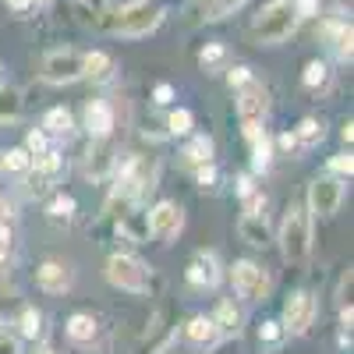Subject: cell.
<instances>
[{"label": "cell", "instance_id": "cell-1", "mask_svg": "<svg viewBox=\"0 0 354 354\" xmlns=\"http://www.w3.org/2000/svg\"><path fill=\"white\" fill-rule=\"evenodd\" d=\"M294 28H298L294 4L290 0H273V4H266L262 15L252 21V39L259 46H280L283 39L294 36Z\"/></svg>", "mask_w": 354, "mask_h": 354}, {"label": "cell", "instance_id": "cell-2", "mask_svg": "<svg viewBox=\"0 0 354 354\" xmlns=\"http://www.w3.org/2000/svg\"><path fill=\"white\" fill-rule=\"evenodd\" d=\"M280 248H283V259L287 262H305L308 252H312V230H308V216L301 205H290L287 216H283V227H280Z\"/></svg>", "mask_w": 354, "mask_h": 354}, {"label": "cell", "instance_id": "cell-3", "mask_svg": "<svg viewBox=\"0 0 354 354\" xmlns=\"http://www.w3.org/2000/svg\"><path fill=\"white\" fill-rule=\"evenodd\" d=\"M160 21H163L160 8H149L145 0H135L131 8L117 11L110 18V32H117V36H149Z\"/></svg>", "mask_w": 354, "mask_h": 354}, {"label": "cell", "instance_id": "cell-4", "mask_svg": "<svg viewBox=\"0 0 354 354\" xmlns=\"http://www.w3.org/2000/svg\"><path fill=\"white\" fill-rule=\"evenodd\" d=\"M106 280L113 287H121V290H131V294H145V290H149V270H145V262L135 259V255H110Z\"/></svg>", "mask_w": 354, "mask_h": 354}, {"label": "cell", "instance_id": "cell-5", "mask_svg": "<svg viewBox=\"0 0 354 354\" xmlns=\"http://www.w3.org/2000/svg\"><path fill=\"white\" fill-rule=\"evenodd\" d=\"M230 280H234V290H238L245 301H266V298H270V277H266L262 266H255L248 259L234 262Z\"/></svg>", "mask_w": 354, "mask_h": 354}, {"label": "cell", "instance_id": "cell-6", "mask_svg": "<svg viewBox=\"0 0 354 354\" xmlns=\"http://www.w3.org/2000/svg\"><path fill=\"white\" fill-rule=\"evenodd\" d=\"M32 174H28V181H25V195L28 198H39L50 192V185L57 181V177L64 174V156L61 153H53V149H43L36 160H32Z\"/></svg>", "mask_w": 354, "mask_h": 354}, {"label": "cell", "instance_id": "cell-7", "mask_svg": "<svg viewBox=\"0 0 354 354\" xmlns=\"http://www.w3.org/2000/svg\"><path fill=\"white\" fill-rule=\"evenodd\" d=\"M43 78L46 82H53V85H64V82H75V78H82V53L78 50H50L46 57H43Z\"/></svg>", "mask_w": 354, "mask_h": 354}, {"label": "cell", "instance_id": "cell-8", "mask_svg": "<svg viewBox=\"0 0 354 354\" xmlns=\"http://www.w3.org/2000/svg\"><path fill=\"white\" fill-rule=\"evenodd\" d=\"M312 319H315V298H312V294L308 290L290 294L287 305H283V322H280V326L287 333H308Z\"/></svg>", "mask_w": 354, "mask_h": 354}, {"label": "cell", "instance_id": "cell-9", "mask_svg": "<svg viewBox=\"0 0 354 354\" xmlns=\"http://www.w3.org/2000/svg\"><path fill=\"white\" fill-rule=\"evenodd\" d=\"M340 198H344V181H337V177H319L308 188V205L315 216H333L340 209Z\"/></svg>", "mask_w": 354, "mask_h": 354}, {"label": "cell", "instance_id": "cell-10", "mask_svg": "<svg viewBox=\"0 0 354 354\" xmlns=\"http://www.w3.org/2000/svg\"><path fill=\"white\" fill-rule=\"evenodd\" d=\"M185 227V213H181V205H174V202H160L156 209L149 213V234L160 241H170L177 238Z\"/></svg>", "mask_w": 354, "mask_h": 354}, {"label": "cell", "instance_id": "cell-11", "mask_svg": "<svg viewBox=\"0 0 354 354\" xmlns=\"http://www.w3.org/2000/svg\"><path fill=\"white\" fill-rule=\"evenodd\" d=\"M188 283L205 290V287H216L220 283V262L213 252H195L188 262Z\"/></svg>", "mask_w": 354, "mask_h": 354}, {"label": "cell", "instance_id": "cell-12", "mask_svg": "<svg viewBox=\"0 0 354 354\" xmlns=\"http://www.w3.org/2000/svg\"><path fill=\"white\" fill-rule=\"evenodd\" d=\"M238 113H241V121H262V117H266V88H262L255 78H252L248 85H241Z\"/></svg>", "mask_w": 354, "mask_h": 354}, {"label": "cell", "instance_id": "cell-13", "mask_svg": "<svg viewBox=\"0 0 354 354\" xmlns=\"http://www.w3.org/2000/svg\"><path fill=\"white\" fill-rule=\"evenodd\" d=\"M36 280H39V287L46 290V294H64L68 287H71V270H68V266L64 262H43L39 266V270H36Z\"/></svg>", "mask_w": 354, "mask_h": 354}, {"label": "cell", "instance_id": "cell-14", "mask_svg": "<svg viewBox=\"0 0 354 354\" xmlns=\"http://www.w3.org/2000/svg\"><path fill=\"white\" fill-rule=\"evenodd\" d=\"M85 128L93 138H106L113 131V110L103 103V100H93L85 106Z\"/></svg>", "mask_w": 354, "mask_h": 354}, {"label": "cell", "instance_id": "cell-15", "mask_svg": "<svg viewBox=\"0 0 354 354\" xmlns=\"http://www.w3.org/2000/svg\"><path fill=\"white\" fill-rule=\"evenodd\" d=\"M113 57L103 53V50H93V53H82V75L93 78V82H110L113 78Z\"/></svg>", "mask_w": 354, "mask_h": 354}, {"label": "cell", "instance_id": "cell-16", "mask_svg": "<svg viewBox=\"0 0 354 354\" xmlns=\"http://www.w3.org/2000/svg\"><path fill=\"white\" fill-rule=\"evenodd\" d=\"M238 234H241V241L255 245V248H266L273 238H270V227H266V216H255V213H245L238 220Z\"/></svg>", "mask_w": 354, "mask_h": 354}, {"label": "cell", "instance_id": "cell-17", "mask_svg": "<svg viewBox=\"0 0 354 354\" xmlns=\"http://www.w3.org/2000/svg\"><path fill=\"white\" fill-rule=\"evenodd\" d=\"M209 319L216 322V333L220 337H238L241 333V322H245L241 308L234 305V301H220L216 305V315H209Z\"/></svg>", "mask_w": 354, "mask_h": 354}, {"label": "cell", "instance_id": "cell-18", "mask_svg": "<svg viewBox=\"0 0 354 354\" xmlns=\"http://www.w3.org/2000/svg\"><path fill=\"white\" fill-rule=\"evenodd\" d=\"M326 39H330V46H333V53L340 57V61H351V39H354L351 21H340V18L326 21Z\"/></svg>", "mask_w": 354, "mask_h": 354}, {"label": "cell", "instance_id": "cell-19", "mask_svg": "<svg viewBox=\"0 0 354 354\" xmlns=\"http://www.w3.org/2000/svg\"><path fill=\"white\" fill-rule=\"evenodd\" d=\"M185 333H188V340L195 344V347H213L216 340H220V333H216V322L209 319V315H195L188 326H185Z\"/></svg>", "mask_w": 354, "mask_h": 354}, {"label": "cell", "instance_id": "cell-20", "mask_svg": "<svg viewBox=\"0 0 354 354\" xmlns=\"http://www.w3.org/2000/svg\"><path fill=\"white\" fill-rule=\"evenodd\" d=\"M96 319L93 315H85V312H75L71 319H68V337L75 340V344H93L96 340Z\"/></svg>", "mask_w": 354, "mask_h": 354}, {"label": "cell", "instance_id": "cell-21", "mask_svg": "<svg viewBox=\"0 0 354 354\" xmlns=\"http://www.w3.org/2000/svg\"><path fill=\"white\" fill-rule=\"evenodd\" d=\"M121 234H124L128 241H149V216L124 213V216H121Z\"/></svg>", "mask_w": 354, "mask_h": 354}, {"label": "cell", "instance_id": "cell-22", "mask_svg": "<svg viewBox=\"0 0 354 354\" xmlns=\"http://www.w3.org/2000/svg\"><path fill=\"white\" fill-rule=\"evenodd\" d=\"M185 156V163L188 167H202V163H213V142L209 138H205V135H198L192 145H188V149L181 153Z\"/></svg>", "mask_w": 354, "mask_h": 354}, {"label": "cell", "instance_id": "cell-23", "mask_svg": "<svg viewBox=\"0 0 354 354\" xmlns=\"http://www.w3.org/2000/svg\"><path fill=\"white\" fill-rule=\"evenodd\" d=\"M43 128H46L50 135H71L75 121H71V113H68L64 106H53V110L46 113V121H43Z\"/></svg>", "mask_w": 354, "mask_h": 354}, {"label": "cell", "instance_id": "cell-24", "mask_svg": "<svg viewBox=\"0 0 354 354\" xmlns=\"http://www.w3.org/2000/svg\"><path fill=\"white\" fill-rule=\"evenodd\" d=\"M322 135H326V131H322V124L315 121V117H305V121L294 128V138H298V145H319Z\"/></svg>", "mask_w": 354, "mask_h": 354}, {"label": "cell", "instance_id": "cell-25", "mask_svg": "<svg viewBox=\"0 0 354 354\" xmlns=\"http://www.w3.org/2000/svg\"><path fill=\"white\" fill-rule=\"evenodd\" d=\"M198 64L205 68V71H220L223 64H227V50H223V43H209L202 53H198Z\"/></svg>", "mask_w": 354, "mask_h": 354}, {"label": "cell", "instance_id": "cell-26", "mask_svg": "<svg viewBox=\"0 0 354 354\" xmlns=\"http://www.w3.org/2000/svg\"><path fill=\"white\" fill-rule=\"evenodd\" d=\"M46 216H50L53 223H68V220L75 216V198H71V195H57V198L50 202Z\"/></svg>", "mask_w": 354, "mask_h": 354}, {"label": "cell", "instance_id": "cell-27", "mask_svg": "<svg viewBox=\"0 0 354 354\" xmlns=\"http://www.w3.org/2000/svg\"><path fill=\"white\" fill-rule=\"evenodd\" d=\"M0 163H4V170H15V174H28V170H32V153H28V149H8V153H4V160H0Z\"/></svg>", "mask_w": 354, "mask_h": 354}, {"label": "cell", "instance_id": "cell-28", "mask_svg": "<svg viewBox=\"0 0 354 354\" xmlns=\"http://www.w3.org/2000/svg\"><path fill=\"white\" fill-rule=\"evenodd\" d=\"M18 330H21V337L36 340V337L43 333V315H39L36 308H25V312H21V319H18Z\"/></svg>", "mask_w": 354, "mask_h": 354}, {"label": "cell", "instance_id": "cell-29", "mask_svg": "<svg viewBox=\"0 0 354 354\" xmlns=\"http://www.w3.org/2000/svg\"><path fill=\"white\" fill-rule=\"evenodd\" d=\"M326 78H330V68H326V61H308V64H305V75H301V82H305L308 88L326 85Z\"/></svg>", "mask_w": 354, "mask_h": 354}, {"label": "cell", "instance_id": "cell-30", "mask_svg": "<svg viewBox=\"0 0 354 354\" xmlns=\"http://www.w3.org/2000/svg\"><path fill=\"white\" fill-rule=\"evenodd\" d=\"M18 110H21V100L15 88H0V121H11Z\"/></svg>", "mask_w": 354, "mask_h": 354}, {"label": "cell", "instance_id": "cell-31", "mask_svg": "<svg viewBox=\"0 0 354 354\" xmlns=\"http://www.w3.org/2000/svg\"><path fill=\"white\" fill-rule=\"evenodd\" d=\"M167 128H170V135H188L192 131V113L188 110H174L167 117Z\"/></svg>", "mask_w": 354, "mask_h": 354}, {"label": "cell", "instance_id": "cell-32", "mask_svg": "<svg viewBox=\"0 0 354 354\" xmlns=\"http://www.w3.org/2000/svg\"><path fill=\"white\" fill-rule=\"evenodd\" d=\"M245 4V0H216V4L209 8V15H205V18H209V21H220V18H227L230 11H238Z\"/></svg>", "mask_w": 354, "mask_h": 354}, {"label": "cell", "instance_id": "cell-33", "mask_svg": "<svg viewBox=\"0 0 354 354\" xmlns=\"http://www.w3.org/2000/svg\"><path fill=\"white\" fill-rule=\"evenodd\" d=\"M330 170H333L337 177H351V174H354V160H351V153H337V156H330Z\"/></svg>", "mask_w": 354, "mask_h": 354}, {"label": "cell", "instance_id": "cell-34", "mask_svg": "<svg viewBox=\"0 0 354 354\" xmlns=\"http://www.w3.org/2000/svg\"><path fill=\"white\" fill-rule=\"evenodd\" d=\"M262 209H266V195L252 188V192L245 195V213H255V216H266Z\"/></svg>", "mask_w": 354, "mask_h": 354}, {"label": "cell", "instance_id": "cell-35", "mask_svg": "<svg viewBox=\"0 0 354 354\" xmlns=\"http://www.w3.org/2000/svg\"><path fill=\"white\" fill-rule=\"evenodd\" d=\"M8 262H11V234L8 227H0V273L8 270Z\"/></svg>", "mask_w": 354, "mask_h": 354}, {"label": "cell", "instance_id": "cell-36", "mask_svg": "<svg viewBox=\"0 0 354 354\" xmlns=\"http://www.w3.org/2000/svg\"><path fill=\"white\" fill-rule=\"evenodd\" d=\"M25 149L32 153V156H39V153L46 149V135H43V131H28V138H25Z\"/></svg>", "mask_w": 354, "mask_h": 354}, {"label": "cell", "instance_id": "cell-37", "mask_svg": "<svg viewBox=\"0 0 354 354\" xmlns=\"http://www.w3.org/2000/svg\"><path fill=\"white\" fill-rule=\"evenodd\" d=\"M290 4H294V15H298V18L319 15V0H290Z\"/></svg>", "mask_w": 354, "mask_h": 354}, {"label": "cell", "instance_id": "cell-38", "mask_svg": "<svg viewBox=\"0 0 354 354\" xmlns=\"http://www.w3.org/2000/svg\"><path fill=\"white\" fill-rule=\"evenodd\" d=\"M283 337V326H280V322H262V340L266 344H277Z\"/></svg>", "mask_w": 354, "mask_h": 354}, {"label": "cell", "instance_id": "cell-39", "mask_svg": "<svg viewBox=\"0 0 354 354\" xmlns=\"http://www.w3.org/2000/svg\"><path fill=\"white\" fill-rule=\"evenodd\" d=\"M227 78H230V85H234V88H241V85H248V82H252V71H248V68H234Z\"/></svg>", "mask_w": 354, "mask_h": 354}, {"label": "cell", "instance_id": "cell-40", "mask_svg": "<svg viewBox=\"0 0 354 354\" xmlns=\"http://www.w3.org/2000/svg\"><path fill=\"white\" fill-rule=\"evenodd\" d=\"M0 354H21L18 351V340L11 333H4V330H0Z\"/></svg>", "mask_w": 354, "mask_h": 354}, {"label": "cell", "instance_id": "cell-41", "mask_svg": "<svg viewBox=\"0 0 354 354\" xmlns=\"http://www.w3.org/2000/svg\"><path fill=\"white\" fill-rule=\"evenodd\" d=\"M153 100L167 106V103L174 100V85H167V82H163V85H156V88H153Z\"/></svg>", "mask_w": 354, "mask_h": 354}, {"label": "cell", "instance_id": "cell-42", "mask_svg": "<svg viewBox=\"0 0 354 354\" xmlns=\"http://www.w3.org/2000/svg\"><path fill=\"white\" fill-rule=\"evenodd\" d=\"M277 142H280V149H287V153L294 149V145H298V138H294V131H283V135H280Z\"/></svg>", "mask_w": 354, "mask_h": 354}, {"label": "cell", "instance_id": "cell-43", "mask_svg": "<svg viewBox=\"0 0 354 354\" xmlns=\"http://www.w3.org/2000/svg\"><path fill=\"white\" fill-rule=\"evenodd\" d=\"M11 216H15L11 202H0V227H4V223H11Z\"/></svg>", "mask_w": 354, "mask_h": 354}, {"label": "cell", "instance_id": "cell-44", "mask_svg": "<svg viewBox=\"0 0 354 354\" xmlns=\"http://www.w3.org/2000/svg\"><path fill=\"white\" fill-rule=\"evenodd\" d=\"M238 192H241V195L252 192V177H241V181H238Z\"/></svg>", "mask_w": 354, "mask_h": 354}, {"label": "cell", "instance_id": "cell-45", "mask_svg": "<svg viewBox=\"0 0 354 354\" xmlns=\"http://www.w3.org/2000/svg\"><path fill=\"white\" fill-rule=\"evenodd\" d=\"M351 319H354V312H351V305L340 312V322H344V326H351Z\"/></svg>", "mask_w": 354, "mask_h": 354}, {"label": "cell", "instance_id": "cell-46", "mask_svg": "<svg viewBox=\"0 0 354 354\" xmlns=\"http://www.w3.org/2000/svg\"><path fill=\"white\" fill-rule=\"evenodd\" d=\"M8 4H11L15 11H21V8H28V4H32V0H8Z\"/></svg>", "mask_w": 354, "mask_h": 354}, {"label": "cell", "instance_id": "cell-47", "mask_svg": "<svg viewBox=\"0 0 354 354\" xmlns=\"http://www.w3.org/2000/svg\"><path fill=\"white\" fill-rule=\"evenodd\" d=\"M36 354H57V351H53V347H39Z\"/></svg>", "mask_w": 354, "mask_h": 354}]
</instances>
